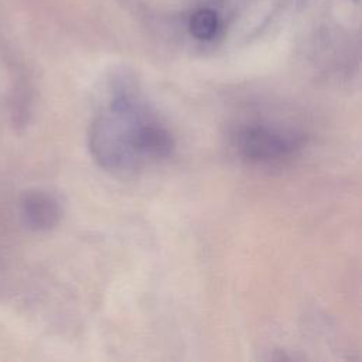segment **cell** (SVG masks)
<instances>
[{"label":"cell","mask_w":362,"mask_h":362,"mask_svg":"<svg viewBox=\"0 0 362 362\" xmlns=\"http://www.w3.org/2000/svg\"><path fill=\"white\" fill-rule=\"evenodd\" d=\"M150 116L127 90L116 93L89 127V150L105 170L122 171L141 160L137 150L139 133Z\"/></svg>","instance_id":"1"},{"label":"cell","mask_w":362,"mask_h":362,"mask_svg":"<svg viewBox=\"0 0 362 362\" xmlns=\"http://www.w3.org/2000/svg\"><path fill=\"white\" fill-rule=\"evenodd\" d=\"M235 143L242 157L256 163H269L281 160L294 153L300 148L303 137L291 129H283L263 122H252L238 130Z\"/></svg>","instance_id":"2"},{"label":"cell","mask_w":362,"mask_h":362,"mask_svg":"<svg viewBox=\"0 0 362 362\" xmlns=\"http://www.w3.org/2000/svg\"><path fill=\"white\" fill-rule=\"evenodd\" d=\"M18 211L24 226L34 232L51 230L62 218V208L58 199L42 189L24 192L20 198Z\"/></svg>","instance_id":"3"},{"label":"cell","mask_w":362,"mask_h":362,"mask_svg":"<svg viewBox=\"0 0 362 362\" xmlns=\"http://www.w3.org/2000/svg\"><path fill=\"white\" fill-rule=\"evenodd\" d=\"M191 34L201 41H208L215 37L218 31V17L215 11L209 8H201L195 11L189 18Z\"/></svg>","instance_id":"4"}]
</instances>
